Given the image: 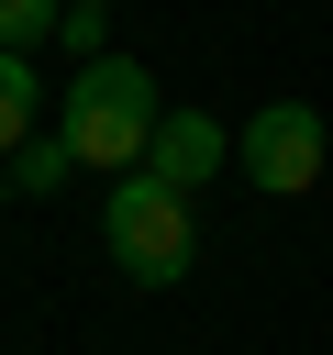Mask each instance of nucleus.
<instances>
[{
    "label": "nucleus",
    "mask_w": 333,
    "mask_h": 355,
    "mask_svg": "<svg viewBox=\"0 0 333 355\" xmlns=\"http://www.w3.org/2000/svg\"><path fill=\"white\" fill-rule=\"evenodd\" d=\"M155 111H166V89H155L144 55H89V67L67 78V100H56V133H67L78 166H111V178H122V166H144Z\"/></svg>",
    "instance_id": "1"
},
{
    "label": "nucleus",
    "mask_w": 333,
    "mask_h": 355,
    "mask_svg": "<svg viewBox=\"0 0 333 355\" xmlns=\"http://www.w3.org/2000/svg\"><path fill=\"white\" fill-rule=\"evenodd\" d=\"M100 244H111V266H122L133 288H178V277L200 266V222H189V200L155 189V178H122V189L100 200Z\"/></svg>",
    "instance_id": "2"
},
{
    "label": "nucleus",
    "mask_w": 333,
    "mask_h": 355,
    "mask_svg": "<svg viewBox=\"0 0 333 355\" xmlns=\"http://www.w3.org/2000/svg\"><path fill=\"white\" fill-rule=\"evenodd\" d=\"M233 166H244L266 200H300V189L322 178V111H311V100H266V111L233 133Z\"/></svg>",
    "instance_id": "3"
},
{
    "label": "nucleus",
    "mask_w": 333,
    "mask_h": 355,
    "mask_svg": "<svg viewBox=\"0 0 333 355\" xmlns=\"http://www.w3.org/2000/svg\"><path fill=\"white\" fill-rule=\"evenodd\" d=\"M222 166H233V133H222L211 111H155V133H144V166H133V178H155V189H178V200H189V189H200V178H222Z\"/></svg>",
    "instance_id": "4"
},
{
    "label": "nucleus",
    "mask_w": 333,
    "mask_h": 355,
    "mask_svg": "<svg viewBox=\"0 0 333 355\" xmlns=\"http://www.w3.org/2000/svg\"><path fill=\"white\" fill-rule=\"evenodd\" d=\"M22 133H44V78L22 55H0V166L22 155Z\"/></svg>",
    "instance_id": "5"
},
{
    "label": "nucleus",
    "mask_w": 333,
    "mask_h": 355,
    "mask_svg": "<svg viewBox=\"0 0 333 355\" xmlns=\"http://www.w3.org/2000/svg\"><path fill=\"white\" fill-rule=\"evenodd\" d=\"M78 178V155H67V133L44 122V133H22V155H11V189H33V200H56Z\"/></svg>",
    "instance_id": "6"
},
{
    "label": "nucleus",
    "mask_w": 333,
    "mask_h": 355,
    "mask_svg": "<svg viewBox=\"0 0 333 355\" xmlns=\"http://www.w3.org/2000/svg\"><path fill=\"white\" fill-rule=\"evenodd\" d=\"M56 11H67V0H0V55H33V44L56 33Z\"/></svg>",
    "instance_id": "7"
},
{
    "label": "nucleus",
    "mask_w": 333,
    "mask_h": 355,
    "mask_svg": "<svg viewBox=\"0 0 333 355\" xmlns=\"http://www.w3.org/2000/svg\"><path fill=\"white\" fill-rule=\"evenodd\" d=\"M100 22H111V11H78V0L56 11V33H67V55H78V67H89V55H111V44H100Z\"/></svg>",
    "instance_id": "8"
},
{
    "label": "nucleus",
    "mask_w": 333,
    "mask_h": 355,
    "mask_svg": "<svg viewBox=\"0 0 333 355\" xmlns=\"http://www.w3.org/2000/svg\"><path fill=\"white\" fill-rule=\"evenodd\" d=\"M0 200H11V166H0Z\"/></svg>",
    "instance_id": "9"
},
{
    "label": "nucleus",
    "mask_w": 333,
    "mask_h": 355,
    "mask_svg": "<svg viewBox=\"0 0 333 355\" xmlns=\"http://www.w3.org/2000/svg\"><path fill=\"white\" fill-rule=\"evenodd\" d=\"M78 11H111V0H78Z\"/></svg>",
    "instance_id": "10"
}]
</instances>
